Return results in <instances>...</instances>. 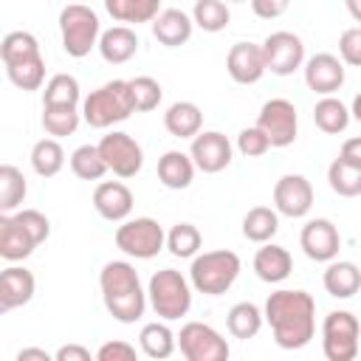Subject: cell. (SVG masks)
<instances>
[{
  "label": "cell",
  "instance_id": "1",
  "mask_svg": "<svg viewBox=\"0 0 361 361\" xmlns=\"http://www.w3.org/2000/svg\"><path fill=\"white\" fill-rule=\"evenodd\" d=\"M262 316L274 333L276 347L302 350L316 333V302L307 290L279 288L265 299Z\"/></svg>",
  "mask_w": 361,
  "mask_h": 361
},
{
  "label": "cell",
  "instance_id": "2",
  "mask_svg": "<svg viewBox=\"0 0 361 361\" xmlns=\"http://www.w3.org/2000/svg\"><path fill=\"white\" fill-rule=\"evenodd\" d=\"M99 288H102V302L116 322L133 324L144 316L149 299H147V290L141 288V279L133 262L127 259L104 262L99 271Z\"/></svg>",
  "mask_w": 361,
  "mask_h": 361
},
{
  "label": "cell",
  "instance_id": "3",
  "mask_svg": "<svg viewBox=\"0 0 361 361\" xmlns=\"http://www.w3.org/2000/svg\"><path fill=\"white\" fill-rule=\"evenodd\" d=\"M133 113H135V104H133V93H130L127 79H110L102 87L90 90L82 102V118L93 130H107L113 124H121Z\"/></svg>",
  "mask_w": 361,
  "mask_h": 361
},
{
  "label": "cell",
  "instance_id": "4",
  "mask_svg": "<svg viewBox=\"0 0 361 361\" xmlns=\"http://www.w3.org/2000/svg\"><path fill=\"white\" fill-rule=\"evenodd\" d=\"M240 257L228 248H214V251H203L192 259L189 268V282L197 293L206 296H223L240 276Z\"/></svg>",
  "mask_w": 361,
  "mask_h": 361
},
{
  "label": "cell",
  "instance_id": "5",
  "mask_svg": "<svg viewBox=\"0 0 361 361\" xmlns=\"http://www.w3.org/2000/svg\"><path fill=\"white\" fill-rule=\"evenodd\" d=\"M147 299L158 319L178 322L192 307V282L175 268H161L149 276Z\"/></svg>",
  "mask_w": 361,
  "mask_h": 361
},
{
  "label": "cell",
  "instance_id": "6",
  "mask_svg": "<svg viewBox=\"0 0 361 361\" xmlns=\"http://www.w3.org/2000/svg\"><path fill=\"white\" fill-rule=\"evenodd\" d=\"M59 37L68 56L82 59L93 48H99L102 39V23L99 14L85 3H71L59 11Z\"/></svg>",
  "mask_w": 361,
  "mask_h": 361
},
{
  "label": "cell",
  "instance_id": "7",
  "mask_svg": "<svg viewBox=\"0 0 361 361\" xmlns=\"http://www.w3.org/2000/svg\"><path fill=\"white\" fill-rule=\"evenodd\" d=\"M361 322L350 310H330L322 322V353L327 361H355L361 353Z\"/></svg>",
  "mask_w": 361,
  "mask_h": 361
},
{
  "label": "cell",
  "instance_id": "8",
  "mask_svg": "<svg viewBox=\"0 0 361 361\" xmlns=\"http://www.w3.org/2000/svg\"><path fill=\"white\" fill-rule=\"evenodd\" d=\"M116 248L133 259H152L166 248V231L152 217H133L116 228Z\"/></svg>",
  "mask_w": 361,
  "mask_h": 361
},
{
  "label": "cell",
  "instance_id": "9",
  "mask_svg": "<svg viewBox=\"0 0 361 361\" xmlns=\"http://www.w3.org/2000/svg\"><path fill=\"white\" fill-rule=\"evenodd\" d=\"M183 361H228V341L206 322H186L178 333Z\"/></svg>",
  "mask_w": 361,
  "mask_h": 361
},
{
  "label": "cell",
  "instance_id": "10",
  "mask_svg": "<svg viewBox=\"0 0 361 361\" xmlns=\"http://www.w3.org/2000/svg\"><path fill=\"white\" fill-rule=\"evenodd\" d=\"M99 152L107 164V169L116 175V178H135L144 166V149L141 144L130 135V133H121V130H110L107 135H102L99 141Z\"/></svg>",
  "mask_w": 361,
  "mask_h": 361
},
{
  "label": "cell",
  "instance_id": "11",
  "mask_svg": "<svg viewBox=\"0 0 361 361\" xmlns=\"http://www.w3.org/2000/svg\"><path fill=\"white\" fill-rule=\"evenodd\" d=\"M257 127L265 133L271 147H290L299 133V116L293 102L288 99H268L257 113Z\"/></svg>",
  "mask_w": 361,
  "mask_h": 361
},
{
  "label": "cell",
  "instance_id": "12",
  "mask_svg": "<svg viewBox=\"0 0 361 361\" xmlns=\"http://www.w3.org/2000/svg\"><path fill=\"white\" fill-rule=\"evenodd\" d=\"M262 56L274 76H290L305 68V42L293 31H274L262 39Z\"/></svg>",
  "mask_w": 361,
  "mask_h": 361
},
{
  "label": "cell",
  "instance_id": "13",
  "mask_svg": "<svg viewBox=\"0 0 361 361\" xmlns=\"http://www.w3.org/2000/svg\"><path fill=\"white\" fill-rule=\"evenodd\" d=\"M299 245H302L307 259H313V262H333L338 257V248H341V234H338L333 220L313 217V220H307L302 226Z\"/></svg>",
  "mask_w": 361,
  "mask_h": 361
},
{
  "label": "cell",
  "instance_id": "14",
  "mask_svg": "<svg viewBox=\"0 0 361 361\" xmlns=\"http://www.w3.org/2000/svg\"><path fill=\"white\" fill-rule=\"evenodd\" d=\"M313 206V186L305 175L288 172L274 183V209L276 214H285L290 220H299Z\"/></svg>",
  "mask_w": 361,
  "mask_h": 361
},
{
  "label": "cell",
  "instance_id": "15",
  "mask_svg": "<svg viewBox=\"0 0 361 361\" xmlns=\"http://www.w3.org/2000/svg\"><path fill=\"white\" fill-rule=\"evenodd\" d=\"M231 155H234V147L220 130H203L200 135L192 138V147H189V158L206 175L223 172L231 164Z\"/></svg>",
  "mask_w": 361,
  "mask_h": 361
},
{
  "label": "cell",
  "instance_id": "16",
  "mask_svg": "<svg viewBox=\"0 0 361 361\" xmlns=\"http://www.w3.org/2000/svg\"><path fill=\"white\" fill-rule=\"evenodd\" d=\"M305 85L319 93L322 99L324 96H333L336 90H341L344 79H347V71H344V62L336 56V54H313L310 59H305Z\"/></svg>",
  "mask_w": 361,
  "mask_h": 361
},
{
  "label": "cell",
  "instance_id": "17",
  "mask_svg": "<svg viewBox=\"0 0 361 361\" xmlns=\"http://www.w3.org/2000/svg\"><path fill=\"white\" fill-rule=\"evenodd\" d=\"M226 71L237 85H254L265 76V56L262 45L257 42H234L226 56Z\"/></svg>",
  "mask_w": 361,
  "mask_h": 361
},
{
  "label": "cell",
  "instance_id": "18",
  "mask_svg": "<svg viewBox=\"0 0 361 361\" xmlns=\"http://www.w3.org/2000/svg\"><path fill=\"white\" fill-rule=\"evenodd\" d=\"M133 192L127 183L121 180H102L96 189H93V209L99 217L110 220V223H124L130 220V212H133Z\"/></svg>",
  "mask_w": 361,
  "mask_h": 361
},
{
  "label": "cell",
  "instance_id": "19",
  "mask_svg": "<svg viewBox=\"0 0 361 361\" xmlns=\"http://www.w3.org/2000/svg\"><path fill=\"white\" fill-rule=\"evenodd\" d=\"M37 279L23 265H8L0 274V313H8L14 307H23L34 299Z\"/></svg>",
  "mask_w": 361,
  "mask_h": 361
},
{
  "label": "cell",
  "instance_id": "20",
  "mask_svg": "<svg viewBox=\"0 0 361 361\" xmlns=\"http://www.w3.org/2000/svg\"><path fill=\"white\" fill-rule=\"evenodd\" d=\"M293 271V257L285 245H276V243H265L262 248H257L254 254V274L268 282V285H276V282H285Z\"/></svg>",
  "mask_w": 361,
  "mask_h": 361
},
{
  "label": "cell",
  "instance_id": "21",
  "mask_svg": "<svg viewBox=\"0 0 361 361\" xmlns=\"http://www.w3.org/2000/svg\"><path fill=\"white\" fill-rule=\"evenodd\" d=\"M138 34L130 25H113L107 31H102L99 39V54L104 62L110 65H124L138 54Z\"/></svg>",
  "mask_w": 361,
  "mask_h": 361
},
{
  "label": "cell",
  "instance_id": "22",
  "mask_svg": "<svg viewBox=\"0 0 361 361\" xmlns=\"http://www.w3.org/2000/svg\"><path fill=\"white\" fill-rule=\"evenodd\" d=\"M322 285L333 299H350L361 290V268L350 259H333L322 274Z\"/></svg>",
  "mask_w": 361,
  "mask_h": 361
},
{
  "label": "cell",
  "instance_id": "23",
  "mask_svg": "<svg viewBox=\"0 0 361 361\" xmlns=\"http://www.w3.org/2000/svg\"><path fill=\"white\" fill-rule=\"evenodd\" d=\"M192 28H195V20L186 11H180V8H164L155 17V23H152V37L161 45H166V48H178L183 42H189Z\"/></svg>",
  "mask_w": 361,
  "mask_h": 361
},
{
  "label": "cell",
  "instance_id": "24",
  "mask_svg": "<svg viewBox=\"0 0 361 361\" xmlns=\"http://www.w3.org/2000/svg\"><path fill=\"white\" fill-rule=\"evenodd\" d=\"M195 161L189 158V152H180V149H166L161 158H158V180L166 186V189H189L192 180H195Z\"/></svg>",
  "mask_w": 361,
  "mask_h": 361
},
{
  "label": "cell",
  "instance_id": "25",
  "mask_svg": "<svg viewBox=\"0 0 361 361\" xmlns=\"http://www.w3.org/2000/svg\"><path fill=\"white\" fill-rule=\"evenodd\" d=\"M164 127L175 138H195L203 133V110L195 102H175L164 113Z\"/></svg>",
  "mask_w": 361,
  "mask_h": 361
},
{
  "label": "cell",
  "instance_id": "26",
  "mask_svg": "<svg viewBox=\"0 0 361 361\" xmlns=\"http://www.w3.org/2000/svg\"><path fill=\"white\" fill-rule=\"evenodd\" d=\"M37 248V243L28 237V231L23 226H17V220L11 214H0V257L8 262L25 259L31 257Z\"/></svg>",
  "mask_w": 361,
  "mask_h": 361
},
{
  "label": "cell",
  "instance_id": "27",
  "mask_svg": "<svg viewBox=\"0 0 361 361\" xmlns=\"http://www.w3.org/2000/svg\"><path fill=\"white\" fill-rule=\"evenodd\" d=\"M138 344H141V353L155 358V361H164L175 353L178 347V336L172 333V327L166 322H149L141 327L138 333Z\"/></svg>",
  "mask_w": 361,
  "mask_h": 361
},
{
  "label": "cell",
  "instance_id": "28",
  "mask_svg": "<svg viewBox=\"0 0 361 361\" xmlns=\"http://www.w3.org/2000/svg\"><path fill=\"white\" fill-rule=\"evenodd\" d=\"M82 90H79V82L76 76L71 73H54L48 82H45V90H42V107H73V110H82Z\"/></svg>",
  "mask_w": 361,
  "mask_h": 361
},
{
  "label": "cell",
  "instance_id": "29",
  "mask_svg": "<svg viewBox=\"0 0 361 361\" xmlns=\"http://www.w3.org/2000/svg\"><path fill=\"white\" fill-rule=\"evenodd\" d=\"M350 107L341 102V99H336V96H324V99H319L316 104H313V121H316V127L322 130V133H327V135H338V133H344L347 127H350Z\"/></svg>",
  "mask_w": 361,
  "mask_h": 361
},
{
  "label": "cell",
  "instance_id": "30",
  "mask_svg": "<svg viewBox=\"0 0 361 361\" xmlns=\"http://www.w3.org/2000/svg\"><path fill=\"white\" fill-rule=\"evenodd\" d=\"M276 231H279V214H276V209H271V206H254V209L245 212V217H243V237L245 240L265 245V243L274 240Z\"/></svg>",
  "mask_w": 361,
  "mask_h": 361
},
{
  "label": "cell",
  "instance_id": "31",
  "mask_svg": "<svg viewBox=\"0 0 361 361\" xmlns=\"http://www.w3.org/2000/svg\"><path fill=\"white\" fill-rule=\"evenodd\" d=\"M25 195H28L25 175L14 164H3L0 166V214L17 212L25 200Z\"/></svg>",
  "mask_w": 361,
  "mask_h": 361
},
{
  "label": "cell",
  "instance_id": "32",
  "mask_svg": "<svg viewBox=\"0 0 361 361\" xmlns=\"http://www.w3.org/2000/svg\"><path fill=\"white\" fill-rule=\"evenodd\" d=\"M262 322H265V316H262V310H259L254 302H237V305L228 310V316H226L228 333H231L234 338H243V341L254 338V336L262 330Z\"/></svg>",
  "mask_w": 361,
  "mask_h": 361
},
{
  "label": "cell",
  "instance_id": "33",
  "mask_svg": "<svg viewBox=\"0 0 361 361\" xmlns=\"http://www.w3.org/2000/svg\"><path fill=\"white\" fill-rule=\"evenodd\" d=\"M104 8L118 23H155L164 11L158 0H107Z\"/></svg>",
  "mask_w": 361,
  "mask_h": 361
},
{
  "label": "cell",
  "instance_id": "34",
  "mask_svg": "<svg viewBox=\"0 0 361 361\" xmlns=\"http://www.w3.org/2000/svg\"><path fill=\"white\" fill-rule=\"evenodd\" d=\"M65 166V149L56 138H39L31 147V169L39 178H54Z\"/></svg>",
  "mask_w": 361,
  "mask_h": 361
},
{
  "label": "cell",
  "instance_id": "35",
  "mask_svg": "<svg viewBox=\"0 0 361 361\" xmlns=\"http://www.w3.org/2000/svg\"><path fill=\"white\" fill-rule=\"evenodd\" d=\"M71 172L79 178V180H102L107 169L102 152H99V144H82L71 152Z\"/></svg>",
  "mask_w": 361,
  "mask_h": 361
},
{
  "label": "cell",
  "instance_id": "36",
  "mask_svg": "<svg viewBox=\"0 0 361 361\" xmlns=\"http://www.w3.org/2000/svg\"><path fill=\"white\" fill-rule=\"evenodd\" d=\"M34 56H42L39 54V42L34 34L28 31H8L0 42V59L3 65H14V62H25V59H34Z\"/></svg>",
  "mask_w": 361,
  "mask_h": 361
},
{
  "label": "cell",
  "instance_id": "37",
  "mask_svg": "<svg viewBox=\"0 0 361 361\" xmlns=\"http://www.w3.org/2000/svg\"><path fill=\"white\" fill-rule=\"evenodd\" d=\"M200 245H203V237H200L197 226H192V223H175L166 231V248L172 257L195 259L200 254Z\"/></svg>",
  "mask_w": 361,
  "mask_h": 361
},
{
  "label": "cell",
  "instance_id": "38",
  "mask_svg": "<svg viewBox=\"0 0 361 361\" xmlns=\"http://www.w3.org/2000/svg\"><path fill=\"white\" fill-rule=\"evenodd\" d=\"M327 183L338 197H358L361 195V169L336 158L327 166Z\"/></svg>",
  "mask_w": 361,
  "mask_h": 361
},
{
  "label": "cell",
  "instance_id": "39",
  "mask_svg": "<svg viewBox=\"0 0 361 361\" xmlns=\"http://www.w3.org/2000/svg\"><path fill=\"white\" fill-rule=\"evenodd\" d=\"M192 20H195L197 28H203L209 34H217V31H223L228 25L231 11H228V6L223 0H197L195 8H192Z\"/></svg>",
  "mask_w": 361,
  "mask_h": 361
},
{
  "label": "cell",
  "instance_id": "40",
  "mask_svg": "<svg viewBox=\"0 0 361 361\" xmlns=\"http://www.w3.org/2000/svg\"><path fill=\"white\" fill-rule=\"evenodd\" d=\"M6 76L20 90H39L42 82H45V59L34 56V59H25V62L6 65Z\"/></svg>",
  "mask_w": 361,
  "mask_h": 361
},
{
  "label": "cell",
  "instance_id": "41",
  "mask_svg": "<svg viewBox=\"0 0 361 361\" xmlns=\"http://www.w3.org/2000/svg\"><path fill=\"white\" fill-rule=\"evenodd\" d=\"M82 121V110L73 107H42V130L54 138L73 135Z\"/></svg>",
  "mask_w": 361,
  "mask_h": 361
},
{
  "label": "cell",
  "instance_id": "42",
  "mask_svg": "<svg viewBox=\"0 0 361 361\" xmlns=\"http://www.w3.org/2000/svg\"><path fill=\"white\" fill-rule=\"evenodd\" d=\"M127 82H130L135 113H149V110H155L161 104L164 90H161V82L158 79H152V76H135V79H127Z\"/></svg>",
  "mask_w": 361,
  "mask_h": 361
},
{
  "label": "cell",
  "instance_id": "43",
  "mask_svg": "<svg viewBox=\"0 0 361 361\" xmlns=\"http://www.w3.org/2000/svg\"><path fill=\"white\" fill-rule=\"evenodd\" d=\"M11 217L17 220V226H23V228L28 231V237H31L37 245L51 237V220H48L39 209H20V212H14Z\"/></svg>",
  "mask_w": 361,
  "mask_h": 361
},
{
  "label": "cell",
  "instance_id": "44",
  "mask_svg": "<svg viewBox=\"0 0 361 361\" xmlns=\"http://www.w3.org/2000/svg\"><path fill=\"white\" fill-rule=\"evenodd\" d=\"M237 149H240V155H245V158H259V155H265V152L271 149V141H268L265 133L254 124V127L240 130V135H237Z\"/></svg>",
  "mask_w": 361,
  "mask_h": 361
},
{
  "label": "cell",
  "instance_id": "45",
  "mask_svg": "<svg viewBox=\"0 0 361 361\" xmlns=\"http://www.w3.org/2000/svg\"><path fill=\"white\" fill-rule=\"evenodd\" d=\"M338 54L344 65L361 68V25H353L347 31H341L338 37Z\"/></svg>",
  "mask_w": 361,
  "mask_h": 361
},
{
  "label": "cell",
  "instance_id": "46",
  "mask_svg": "<svg viewBox=\"0 0 361 361\" xmlns=\"http://www.w3.org/2000/svg\"><path fill=\"white\" fill-rule=\"evenodd\" d=\"M96 361H138V353L130 341L110 338L96 350Z\"/></svg>",
  "mask_w": 361,
  "mask_h": 361
},
{
  "label": "cell",
  "instance_id": "47",
  "mask_svg": "<svg viewBox=\"0 0 361 361\" xmlns=\"http://www.w3.org/2000/svg\"><path fill=\"white\" fill-rule=\"evenodd\" d=\"M54 358H56V361H96V355H93L85 344H76V341L62 344V347L54 353Z\"/></svg>",
  "mask_w": 361,
  "mask_h": 361
},
{
  "label": "cell",
  "instance_id": "48",
  "mask_svg": "<svg viewBox=\"0 0 361 361\" xmlns=\"http://www.w3.org/2000/svg\"><path fill=\"white\" fill-rule=\"evenodd\" d=\"M251 11L262 20H274L288 11V3L285 0H251Z\"/></svg>",
  "mask_w": 361,
  "mask_h": 361
},
{
  "label": "cell",
  "instance_id": "49",
  "mask_svg": "<svg viewBox=\"0 0 361 361\" xmlns=\"http://www.w3.org/2000/svg\"><path fill=\"white\" fill-rule=\"evenodd\" d=\"M338 158H341L344 164H353V166H358V169H361V135H353V138H347V141L341 144V152H338Z\"/></svg>",
  "mask_w": 361,
  "mask_h": 361
},
{
  "label": "cell",
  "instance_id": "50",
  "mask_svg": "<svg viewBox=\"0 0 361 361\" xmlns=\"http://www.w3.org/2000/svg\"><path fill=\"white\" fill-rule=\"evenodd\" d=\"M14 361H56V358L48 350H42V347H23L14 355Z\"/></svg>",
  "mask_w": 361,
  "mask_h": 361
},
{
  "label": "cell",
  "instance_id": "51",
  "mask_svg": "<svg viewBox=\"0 0 361 361\" xmlns=\"http://www.w3.org/2000/svg\"><path fill=\"white\" fill-rule=\"evenodd\" d=\"M347 11L353 14L355 23H361V0H347Z\"/></svg>",
  "mask_w": 361,
  "mask_h": 361
},
{
  "label": "cell",
  "instance_id": "52",
  "mask_svg": "<svg viewBox=\"0 0 361 361\" xmlns=\"http://www.w3.org/2000/svg\"><path fill=\"white\" fill-rule=\"evenodd\" d=\"M350 116L361 124V93H355V99H353V104H350Z\"/></svg>",
  "mask_w": 361,
  "mask_h": 361
}]
</instances>
